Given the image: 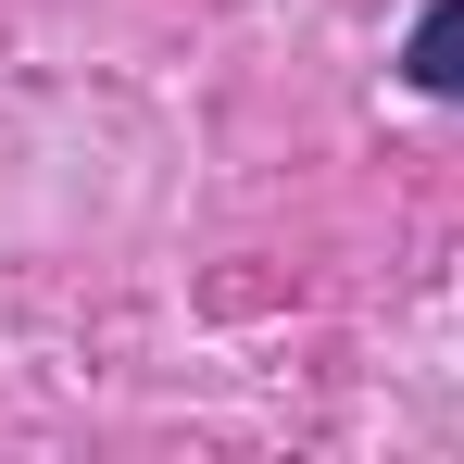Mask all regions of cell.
<instances>
[{"instance_id": "1", "label": "cell", "mask_w": 464, "mask_h": 464, "mask_svg": "<svg viewBox=\"0 0 464 464\" xmlns=\"http://www.w3.org/2000/svg\"><path fill=\"white\" fill-rule=\"evenodd\" d=\"M401 76L427 88V101H464V0H427V13H414V38H401Z\"/></svg>"}]
</instances>
